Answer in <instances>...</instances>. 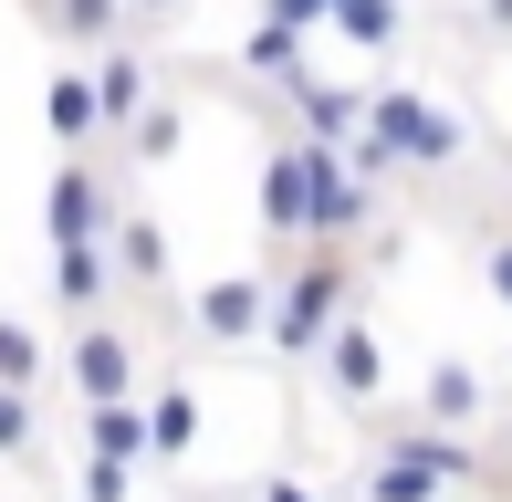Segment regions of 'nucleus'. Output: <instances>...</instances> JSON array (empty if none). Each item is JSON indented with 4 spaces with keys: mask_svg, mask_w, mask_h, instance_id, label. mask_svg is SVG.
Returning <instances> with one entry per match:
<instances>
[{
    "mask_svg": "<svg viewBox=\"0 0 512 502\" xmlns=\"http://www.w3.org/2000/svg\"><path fill=\"white\" fill-rule=\"evenodd\" d=\"M0 461L11 471L42 461V398H21V387H0Z\"/></svg>",
    "mask_w": 512,
    "mask_h": 502,
    "instance_id": "aec40b11",
    "label": "nucleus"
},
{
    "mask_svg": "<svg viewBox=\"0 0 512 502\" xmlns=\"http://www.w3.org/2000/svg\"><path fill=\"white\" fill-rule=\"evenodd\" d=\"M356 502H450V482H439V471H418V461H398V450H366Z\"/></svg>",
    "mask_w": 512,
    "mask_h": 502,
    "instance_id": "a211bd4d",
    "label": "nucleus"
},
{
    "mask_svg": "<svg viewBox=\"0 0 512 502\" xmlns=\"http://www.w3.org/2000/svg\"><path fill=\"white\" fill-rule=\"evenodd\" d=\"M272 126H283V136H304V147H324V157H345V147L366 136V84L293 74L283 95H272Z\"/></svg>",
    "mask_w": 512,
    "mask_h": 502,
    "instance_id": "0eeeda50",
    "label": "nucleus"
},
{
    "mask_svg": "<svg viewBox=\"0 0 512 502\" xmlns=\"http://www.w3.org/2000/svg\"><path fill=\"white\" fill-rule=\"evenodd\" d=\"M230 74H262L272 95H283L293 74H314V53H304V32H283V21H251V32L230 42Z\"/></svg>",
    "mask_w": 512,
    "mask_h": 502,
    "instance_id": "dca6fc26",
    "label": "nucleus"
},
{
    "mask_svg": "<svg viewBox=\"0 0 512 502\" xmlns=\"http://www.w3.org/2000/svg\"><path fill=\"white\" fill-rule=\"evenodd\" d=\"M251 502H335V492H314V471H293V461H272L262 482H251Z\"/></svg>",
    "mask_w": 512,
    "mask_h": 502,
    "instance_id": "5701e85b",
    "label": "nucleus"
},
{
    "mask_svg": "<svg viewBox=\"0 0 512 502\" xmlns=\"http://www.w3.org/2000/svg\"><path fill=\"white\" fill-rule=\"evenodd\" d=\"M32 21L63 42V63H105L115 42H136V11H126V0H32Z\"/></svg>",
    "mask_w": 512,
    "mask_h": 502,
    "instance_id": "9b49d317",
    "label": "nucleus"
},
{
    "mask_svg": "<svg viewBox=\"0 0 512 502\" xmlns=\"http://www.w3.org/2000/svg\"><path fill=\"white\" fill-rule=\"evenodd\" d=\"M147 429H157V461H147V471H157V482H168V471H178V461H189V450H199V429H209L199 387L178 377V367H168V377L147 387Z\"/></svg>",
    "mask_w": 512,
    "mask_h": 502,
    "instance_id": "2eb2a0df",
    "label": "nucleus"
},
{
    "mask_svg": "<svg viewBox=\"0 0 512 502\" xmlns=\"http://www.w3.org/2000/svg\"><path fill=\"white\" fill-rule=\"evenodd\" d=\"M126 11H136V42H147V32H168V21L189 11V0H126Z\"/></svg>",
    "mask_w": 512,
    "mask_h": 502,
    "instance_id": "a878e982",
    "label": "nucleus"
},
{
    "mask_svg": "<svg viewBox=\"0 0 512 502\" xmlns=\"http://www.w3.org/2000/svg\"><path fill=\"white\" fill-rule=\"evenodd\" d=\"M251 210H262V262H293V251L314 241V147H304V136H272V147H262Z\"/></svg>",
    "mask_w": 512,
    "mask_h": 502,
    "instance_id": "423d86ee",
    "label": "nucleus"
},
{
    "mask_svg": "<svg viewBox=\"0 0 512 502\" xmlns=\"http://www.w3.org/2000/svg\"><path fill=\"white\" fill-rule=\"evenodd\" d=\"M418 419L429 429H450V440H481V429H502L492 419V367L481 356H429V377H418Z\"/></svg>",
    "mask_w": 512,
    "mask_h": 502,
    "instance_id": "1a4fd4ad",
    "label": "nucleus"
},
{
    "mask_svg": "<svg viewBox=\"0 0 512 502\" xmlns=\"http://www.w3.org/2000/svg\"><path fill=\"white\" fill-rule=\"evenodd\" d=\"M126 199H115V157H63L53 189H42V241L53 251H105Z\"/></svg>",
    "mask_w": 512,
    "mask_h": 502,
    "instance_id": "39448f33",
    "label": "nucleus"
},
{
    "mask_svg": "<svg viewBox=\"0 0 512 502\" xmlns=\"http://www.w3.org/2000/svg\"><path fill=\"white\" fill-rule=\"evenodd\" d=\"M366 283H377L366 251H293V262H272V335H262V356L283 377H314V356L335 346V325L356 314Z\"/></svg>",
    "mask_w": 512,
    "mask_h": 502,
    "instance_id": "f257e3e1",
    "label": "nucleus"
},
{
    "mask_svg": "<svg viewBox=\"0 0 512 502\" xmlns=\"http://www.w3.org/2000/svg\"><path fill=\"white\" fill-rule=\"evenodd\" d=\"M115 283H126V293H147V304H157V293H168L178 283V262H168V220H157V210H136V199H126V220H115Z\"/></svg>",
    "mask_w": 512,
    "mask_h": 502,
    "instance_id": "ddd939ff",
    "label": "nucleus"
},
{
    "mask_svg": "<svg viewBox=\"0 0 512 502\" xmlns=\"http://www.w3.org/2000/svg\"><path fill=\"white\" fill-rule=\"evenodd\" d=\"M502 189H512V178H502Z\"/></svg>",
    "mask_w": 512,
    "mask_h": 502,
    "instance_id": "c85d7f7f",
    "label": "nucleus"
},
{
    "mask_svg": "<svg viewBox=\"0 0 512 502\" xmlns=\"http://www.w3.org/2000/svg\"><path fill=\"white\" fill-rule=\"evenodd\" d=\"M345 168H356L366 189H387V178H398V147H387V136H356V147H345Z\"/></svg>",
    "mask_w": 512,
    "mask_h": 502,
    "instance_id": "b1692460",
    "label": "nucleus"
},
{
    "mask_svg": "<svg viewBox=\"0 0 512 502\" xmlns=\"http://www.w3.org/2000/svg\"><path fill=\"white\" fill-rule=\"evenodd\" d=\"M136 482L147 471H126V461H74V502H136Z\"/></svg>",
    "mask_w": 512,
    "mask_h": 502,
    "instance_id": "4be33fe9",
    "label": "nucleus"
},
{
    "mask_svg": "<svg viewBox=\"0 0 512 502\" xmlns=\"http://www.w3.org/2000/svg\"><path fill=\"white\" fill-rule=\"evenodd\" d=\"M366 136H387L398 147V168H460L471 157V116L460 105H439L429 84H366Z\"/></svg>",
    "mask_w": 512,
    "mask_h": 502,
    "instance_id": "7ed1b4c3",
    "label": "nucleus"
},
{
    "mask_svg": "<svg viewBox=\"0 0 512 502\" xmlns=\"http://www.w3.org/2000/svg\"><path fill=\"white\" fill-rule=\"evenodd\" d=\"M335 502H356V492H335Z\"/></svg>",
    "mask_w": 512,
    "mask_h": 502,
    "instance_id": "cd10ccee",
    "label": "nucleus"
},
{
    "mask_svg": "<svg viewBox=\"0 0 512 502\" xmlns=\"http://www.w3.org/2000/svg\"><path fill=\"white\" fill-rule=\"evenodd\" d=\"M178 335L209 356H251L272 335V262H241V272H209V283L178 293Z\"/></svg>",
    "mask_w": 512,
    "mask_h": 502,
    "instance_id": "f03ea898",
    "label": "nucleus"
},
{
    "mask_svg": "<svg viewBox=\"0 0 512 502\" xmlns=\"http://www.w3.org/2000/svg\"><path fill=\"white\" fill-rule=\"evenodd\" d=\"M471 42H512V0H471V21H460Z\"/></svg>",
    "mask_w": 512,
    "mask_h": 502,
    "instance_id": "393cba45",
    "label": "nucleus"
},
{
    "mask_svg": "<svg viewBox=\"0 0 512 502\" xmlns=\"http://www.w3.org/2000/svg\"><path fill=\"white\" fill-rule=\"evenodd\" d=\"M95 95H105V136L126 147V136H136V116L168 95V84H157V63H147V42H115V53L95 63Z\"/></svg>",
    "mask_w": 512,
    "mask_h": 502,
    "instance_id": "f8f14e48",
    "label": "nucleus"
},
{
    "mask_svg": "<svg viewBox=\"0 0 512 502\" xmlns=\"http://www.w3.org/2000/svg\"><path fill=\"white\" fill-rule=\"evenodd\" d=\"M74 440H84V461H126V471H147V461H157L147 398H126V408H74ZM147 482H157V471H147Z\"/></svg>",
    "mask_w": 512,
    "mask_h": 502,
    "instance_id": "4468645a",
    "label": "nucleus"
},
{
    "mask_svg": "<svg viewBox=\"0 0 512 502\" xmlns=\"http://www.w3.org/2000/svg\"><path fill=\"white\" fill-rule=\"evenodd\" d=\"M136 387H147V335H136L126 314L63 335V398H74V408H126Z\"/></svg>",
    "mask_w": 512,
    "mask_h": 502,
    "instance_id": "20e7f679",
    "label": "nucleus"
},
{
    "mask_svg": "<svg viewBox=\"0 0 512 502\" xmlns=\"http://www.w3.org/2000/svg\"><path fill=\"white\" fill-rule=\"evenodd\" d=\"M178 147H189V95H157L147 116H136V136L115 147V168H168Z\"/></svg>",
    "mask_w": 512,
    "mask_h": 502,
    "instance_id": "f3484780",
    "label": "nucleus"
},
{
    "mask_svg": "<svg viewBox=\"0 0 512 502\" xmlns=\"http://www.w3.org/2000/svg\"><path fill=\"white\" fill-rule=\"evenodd\" d=\"M471 272H481V293L512 314V231H471Z\"/></svg>",
    "mask_w": 512,
    "mask_h": 502,
    "instance_id": "412c9836",
    "label": "nucleus"
},
{
    "mask_svg": "<svg viewBox=\"0 0 512 502\" xmlns=\"http://www.w3.org/2000/svg\"><path fill=\"white\" fill-rule=\"evenodd\" d=\"M42 377H63V356L42 346V325H21V314H0V387H21V398H42Z\"/></svg>",
    "mask_w": 512,
    "mask_h": 502,
    "instance_id": "6ab92c4d",
    "label": "nucleus"
},
{
    "mask_svg": "<svg viewBox=\"0 0 512 502\" xmlns=\"http://www.w3.org/2000/svg\"><path fill=\"white\" fill-rule=\"evenodd\" d=\"M502 461H512V419H502Z\"/></svg>",
    "mask_w": 512,
    "mask_h": 502,
    "instance_id": "bb28decb",
    "label": "nucleus"
},
{
    "mask_svg": "<svg viewBox=\"0 0 512 502\" xmlns=\"http://www.w3.org/2000/svg\"><path fill=\"white\" fill-rule=\"evenodd\" d=\"M42 126H53L63 157H115L105 95H95V63H53V84H42Z\"/></svg>",
    "mask_w": 512,
    "mask_h": 502,
    "instance_id": "9d476101",
    "label": "nucleus"
},
{
    "mask_svg": "<svg viewBox=\"0 0 512 502\" xmlns=\"http://www.w3.org/2000/svg\"><path fill=\"white\" fill-rule=\"evenodd\" d=\"M314 387H324L335 408H377V398H387V325H377L366 304L345 314V325H335V346L314 356Z\"/></svg>",
    "mask_w": 512,
    "mask_h": 502,
    "instance_id": "6e6552de",
    "label": "nucleus"
}]
</instances>
